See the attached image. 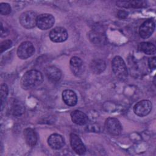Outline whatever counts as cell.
<instances>
[{
  "label": "cell",
  "mask_w": 156,
  "mask_h": 156,
  "mask_svg": "<svg viewBox=\"0 0 156 156\" xmlns=\"http://www.w3.org/2000/svg\"><path fill=\"white\" fill-rule=\"evenodd\" d=\"M43 75L40 71L31 69L27 71L22 77L21 85L25 90L32 89L40 85L43 82Z\"/></svg>",
  "instance_id": "6da1fadb"
},
{
  "label": "cell",
  "mask_w": 156,
  "mask_h": 156,
  "mask_svg": "<svg viewBox=\"0 0 156 156\" xmlns=\"http://www.w3.org/2000/svg\"><path fill=\"white\" fill-rule=\"evenodd\" d=\"M112 70L116 77L120 80H125L128 76L127 66L120 56H115L112 62Z\"/></svg>",
  "instance_id": "7a4b0ae2"
},
{
  "label": "cell",
  "mask_w": 156,
  "mask_h": 156,
  "mask_svg": "<svg viewBox=\"0 0 156 156\" xmlns=\"http://www.w3.org/2000/svg\"><path fill=\"white\" fill-rule=\"evenodd\" d=\"M37 13L33 11H26L22 13L19 18L21 25L26 29H32L37 26Z\"/></svg>",
  "instance_id": "3957f363"
},
{
  "label": "cell",
  "mask_w": 156,
  "mask_h": 156,
  "mask_svg": "<svg viewBox=\"0 0 156 156\" xmlns=\"http://www.w3.org/2000/svg\"><path fill=\"white\" fill-rule=\"evenodd\" d=\"M54 22V17L51 14L42 13L37 16V26L41 30H48L53 26Z\"/></svg>",
  "instance_id": "277c9868"
},
{
  "label": "cell",
  "mask_w": 156,
  "mask_h": 156,
  "mask_svg": "<svg viewBox=\"0 0 156 156\" xmlns=\"http://www.w3.org/2000/svg\"><path fill=\"white\" fill-rule=\"evenodd\" d=\"M35 52V48L30 41L22 43L18 48L17 55L21 59H27L31 57Z\"/></svg>",
  "instance_id": "5b68a950"
},
{
  "label": "cell",
  "mask_w": 156,
  "mask_h": 156,
  "mask_svg": "<svg viewBox=\"0 0 156 156\" xmlns=\"http://www.w3.org/2000/svg\"><path fill=\"white\" fill-rule=\"evenodd\" d=\"M105 129L106 131L112 135H118L122 131V126L116 118H108L105 122Z\"/></svg>",
  "instance_id": "8992f818"
},
{
  "label": "cell",
  "mask_w": 156,
  "mask_h": 156,
  "mask_svg": "<svg viewBox=\"0 0 156 156\" xmlns=\"http://www.w3.org/2000/svg\"><path fill=\"white\" fill-rule=\"evenodd\" d=\"M152 103L148 100H142L137 102L134 107V113L139 116L143 117L149 114L152 110Z\"/></svg>",
  "instance_id": "52a82bcc"
},
{
  "label": "cell",
  "mask_w": 156,
  "mask_h": 156,
  "mask_svg": "<svg viewBox=\"0 0 156 156\" xmlns=\"http://www.w3.org/2000/svg\"><path fill=\"white\" fill-rule=\"evenodd\" d=\"M51 41L55 43L63 42L68 38V32L66 30L62 27H56L52 29L49 34Z\"/></svg>",
  "instance_id": "ba28073f"
},
{
  "label": "cell",
  "mask_w": 156,
  "mask_h": 156,
  "mask_svg": "<svg viewBox=\"0 0 156 156\" xmlns=\"http://www.w3.org/2000/svg\"><path fill=\"white\" fill-rule=\"evenodd\" d=\"M155 29V23L151 19L144 21L139 29V34L141 38H147L154 32Z\"/></svg>",
  "instance_id": "9c48e42d"
},
{
  "label": "cell",
  "mask_w": 156,
  "mask_h": 156,
  "mask_svg": "<svg viewBox=\"0 0 156 156\" xmlns=\"http://www.w3.org/2000/svg\"><path fill=\"white\" fill-rule=\"evenodd\" d=\"M70 143L73 149L77 154L82 155L85 152V146L82 143L81 139L76 134L73 133L70 134Z\"/></svg>",
  "instance_id": "30bf717a"
},
{
  "label": "cell",
  "mask_w": 156,
  "mask_h": 156,
  "mask_svg": "<svg viewBox=\"0 0 156 156\" xmlns=\"http://www.w3.org/2000/svg\"><path fill=\"white\" fill-rule=\"evenodd\" d=\"M49 146L53 149H60L65 144V140L63 136L58 133L51 135L48 139Z\"/></svg>",
  "instance_id": "8fae6325"
},
{
  "label": "cell",
  "mask_w": 156,
  "mask_h": 156,
  "mask_svg": "<svg viewBox=\"0 0 156 156\" xmlns=\"http://www.w3.org/2000/svg\"><path fill=\"white\" fill-rule=\"evenodd\" d=\"M44 73L49 80L52 82H58L62 77L60 70L54 66H49L45 68Z\"/></svg>",
  "instance_id": "7c38bea8"
},
{
  "label": "cell",
  "mask_w": 156,
  "mask_h": 156,
  "mask_svg": "<svg viewBox=\"0 0 156 156\" xmlns=\"http://www.w3.org/2000/svg\"><path fill=\"white\" fill-rule=\"evenodd\" d=\"M71 118L73 122L80 126L85 125L88 121V118L87 115L80 110L73 111L71 113Z\"/></svg>",
  "instance_id": "4fadbf2b"
},
{
  "label": "cell",
  "mask_w": 156,
  "mask_h": 156,
  "mask_svg": "<svg viewBox=\"0 0 156 156\" xmlns=\"http://www.w3.org/2000/svg\"><path fill=\"white\" fill-rule=\"evenodd\" d=\"M62 98L64 102L68 106H74L77 102L76 93L71 90H65L62 92Z\"/></svg>",
  "instance_id": "5bb4252c"
},
{
  "label": "cell",
  "mask_w": 156,
  "mask_h": 156,
  "mask_svg": "<svg viewBox=\"0 0 156 156\" xmlns=\"http://www.w3.org/2000/svg\"><path fill=\"white\" fill-rule=\"evenodd\" d=\"M24 136L26 144L30 146H34L37 142V136L34 130L31 128H26L24 130Z\"/></svg>",
  "instance_id": "9a60e30c"
},
{
  "label": "cell",
  "mask_w": 156,
  "mask_h": 156,
  "mask_svg": "<svg viewBox=\"0 0 156 156\" xmlns=\"http://www.w3.org/2000/svg\"><path fill=\"white\" fill-rule=\"evenodd\" d=\"M117 5L124 8H143L146 6L147 2L144 1H118Z\"/></svg>",
  "instance_id": "2e32d148"
},
{
  "label": "cell",
  "mask_w": 156,
  "mask_h": 156,
  "mask_svg": "<svg viewBox=\"0 0 156 156\" xmlns=\"http://www.w3.org/2000/svg\"><path fill=\"white\" fill-rule=\"evenodd\" d=\"M90 68L94 73L101 74L105 70L106 64L104 60L100 58H96L91 61L90 64Z\"/></svg>",
  "instance_id": "e0dca14e"
},
{
  "label": "cell",
  "mask_w": 156,
  "mask_h": 156,
  "mask_svg": "<svg viewBox=\"0 0 156 156\" xmlns=\"http://www.w3.org/2000/svg\"><path fill=\"white\" fill-rule=\"evenodd\" d=\"M25 112V107L22 102L18 99H15L12 105V113L15 116L22 115Z\"/></svg>",
  "instance_id": "ac0fdd59"
},
{
  "label": "cell",
  "mask_w": 156,
  "mask_h": 156,
  "mask_svg": "<svg viewBox=\"0 0 156 156\" xmlns=\"http://www.w3.org/2000/svg\"><path fill=\"white\" fill-rule=\"evenodd\" d=\"M139 51L148 54L153 55L155 54V46L151 43L149 42H141L138 46Z\"/></svg>",
  "instance_id": "d6986e66"
},
{
  "label": "cell",
  "mask_w": 156,
  "mask_h": 156,
  "mask_svg": "<svg viewBox=\"0 0 156 156\" xmlns=\"http://www.w3.org/2000/svg\"><path fill=\"white\" fill-rule=\"evenodd\" d=\"M89 38L92 43L96 44L103 43L105 39L104 35L102 34L99 32L93 30L91 31L90 33L89 34Z\"/></svg>",
  "instance_id": "ffe728a7"
},
{
  "label": "cell",
  "mask_w": 156,
  "mask_h": 156,
  "mask_svg": "<svg viewBox=\"0 0 156 156\" xmlns=\"http://www.w3.org/2000/svg\"><path fill=\"white\" fill-rule=\"evenodd\" d=\"M69 63L73 71L76 73H77V71L79 72V70L82 68L83 65L82 60L79 57L76 56L73 57L70 59Z\"/></svg>",
  "instance_id": "44dd1931"
},
{
  "label": "cell",
  "mask_w": 156,
  "mask_h": 156,
  "mask_svg": "<svg viewBox=\"0 0 156 156\" xmlns=\"http://www.w3.org/2000/svg\"><path fill=\"white\" fill-rule=\"evenodd\" d=\"M9 89L6 84L3 83L1 85V90H0V96H1V110H2L5 102L7 98V96L8 95Z\"/></svg>",
  "instance_id": "7402d4cb"
},
{
  "label": "cell",
  "mask_w": 156,
  "mask_h": 156,
  "mask_svg": "<svg viewBox=\"0 0 156 156\" xmlns=\"http://www.w3.org/2000/svg\"><path fill=\"white\" fill-rule=\"evenodd\" d=\"M0 12L2 15H9L11 12V7L7 3H1L0 4Z\"/></svg>",
  "instance_id": "603a6c76"
},
{
  "label": "cell",
  "mask_w": 156,
  "mask_h": 156,
  "mask_svg": "<svg viewBox=\"0 0 156 156\" xmlns=\"http://www.w3.org/2000/svg\"><path fill=\"white\" fill-rule=\"evenodd\" d=\"M12 44V42L10 40H5L1 42V45H0V49H1V52H3L4 51L8 49L9 48L11 47Z\"/></svg>",
  "instance_id": "cb8c5ba5"
},
{
  "label": "cell",
  "mask_w": 156,
  "mask_h": 156,
  "mask_svg": "<svg viewBox=\"0 0 156 156\" xmlns=\"http://www.w3.org/2000/svg\"><path fill=\"white\" fill-rule=\"evenodd\" d=\"M148 65H149V68L151 69H155V66H156L155 57H151V58H149V60H148Z\"/></svg>",
  "instance_id": "d4e9b609"
},
{
  "label": "cell",
  "mask_w": 156,
  "mask_h": 156,
  "mask_svg": "<svg viewBox=\"0 0 156 156\" xmlns=\"http://www.w3.org/2000/svg\"><path fill=\"white\" fill-rule=\"evenodd\" d=\"M128 16V12L124 10H120L118 13V16L120 19H124Z\"/></svg>",
  "instance_id": "484cf974"
}]
</instances>
